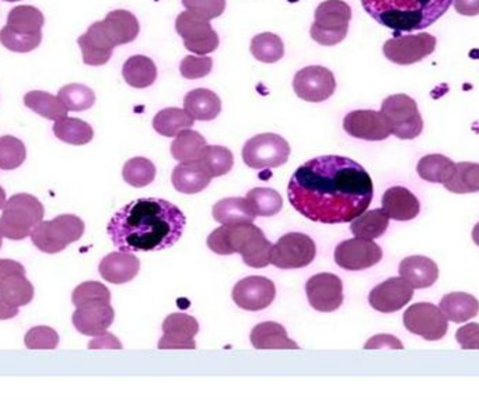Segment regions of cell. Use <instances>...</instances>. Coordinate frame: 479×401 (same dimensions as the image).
<instances>
[{
    "instance_id": "1",
    "label": "cell",
    "mask_w": 479,
    "mask_h": 401,
    "mask_svg": "<svg viewBox=\"0 0 479 401\" xmlns=\"http://www.w3.org/2000/svg\"><path fill=\"white\" fill-rule=\"evenodd\" d=\"M373 195L365 168L341 155L313 158L296 170L288 185L293 209L320 224L352 222L368 209Z\"/></svg>"
},
{
    "instance_id": "2",
    "label": "cell",
    "mask_w": 479,
    "mask_h": 401,
    "mask_svg": "<svg viewBox=\"0 0 479 401\" xmlns=\"http://www.w3.org/2000/svg\"><path fill=\"white\" fill-rule=\"evenodd\" d=\"M184 213L164 199H137L115 213L107 227L121 252H160L174 247L184 234Z\"/></svg>"
},
{
    "instance_id": "3",
    "label": "cell",
    "mask_w": 479,
    "mask_h": 401,
    "mask_svg": "<svg viewBox=\"0 0 479 401\" xmlns=\"http://www.w3.org/2000/svg\"><path fill=\"white\" fill-rule=\"evenodd\" d=\"M453 0H362L366 13L394 37L428 29L448 13Z\"/></svg>"
},
{
    "instance_id": "4",
    "label": "cell",
    "mask_w": 479,
    "mask_h": 401,
    "mask_svg": "<svg viewBox=\"0 0 479 401\" xmlns=\"http://www.w3.org/2000/svg\"><path fill=\"white\" fill-rule=\"evenodd\" d=\"M212 252L229 257L240 253L243 262L253 269H262L271 263L273 245L265 238L261 228L253 222L222 225L208 237Z\"/></svg>"
},
{
    "instance_id": "5",
    "label": "cell",
    "mask_w": 479,
    "mask_h": 401,
    "mask_svg": "<svg viewBox=\"0 0 479 401\" xmlns=\"http://www.w3.org/2000/svg\"><path fill=\"white\" fill-rule=\"evenodd\" d=\"M44 14L34 6H17L10 10L7 24L0 31V42L6 49L19 54L34 51L42 41Z\"/></svg>"
},
{
    "instance_id": "6",
    "label": "cell",
    "mask_w": 479,
    "mask_h": 401,
    "mask_svg": "<svg viewBox=\"0 0 479 401\" xmlns=\"http://www.w3.org/2000/svg\"><path fill=\"white\" fill-rule=\"evenodd\" d=\"M44 205L29 193H19L6 200L0 217V231L12 240H26L44 218Z\"/></svg>"
},
{
    "instance_id": "7",
    "label": "cell",
    "mask_w": 479,
    "mask_h": 401,
    "mask_svg": "<svg viewBox=\"0 0 479 401\" xmlns=\"http://www.w3.org/2000/svg\"><path fill=\"white\" fill-rule=\"evenodd\" d=\"M86 225L74 214H62L49 222H40L32 231L31 240L37 249L49 255L62 252L84 234Z\"/></svg>"
},
{
    "instance_id": "8",
    "label": "cell",
    "mask_w": 479,
    "mask_h": 401,
    "mask_svg": "<svg viewBox=\"0 0 479 401\" xmlns=\"http://www.w3.org/2000/svg\"><path fill=\"white\" fill-rule=\"evenodd\" d=\"M352 9L342 0H325L318 4L315 22L311 26V39L324 47L340 44L348 35Z\"/></svg>"
},
{
    "instance_id": "9",
    "label": "cell",
    "mask_w": 479,
    "mask_h": 401,
    "mask_svg": "<svg viewBox=\"0 0 479 401\" xmlns=\"http://www.w3.org/2000/svg\"><path fill=\"white\" fill-rule=\"evenodd\" d=\"M381 112L390 125L394 136L401 140H412L422 133L423 119L418 104L410 95H390L383 101Z\"/></svg>"
},
{
    "instance_id": "10",
    "label": "cell",
    "mask_w": 479,
    "mask_h": 401,
    "mask_svg": "<svg viewBox=\"0 0 479 401\" xmlns=\"http://www.w3.org/2000/svg\"><path fill=\"white\" fill-rule=\"evenodd\" d=\"M290 145L279 135L262 133L248 140L243 149V161L254 170H272L289 160Z\"/></svg>"
},
{
    "instance_id": "11",
    "label": "cell",
    "mask_w": 479,
    "mask_h": 401,
    "mask_svg": "<svg viewBox=\"0 0 479 401\" xmlns=\"http://www.w3.org/2000/svg\"><path fill=\"white\" fill-rule=\"evenodd\" d=\"M317 255L315 240L302 232H290L273 245L271 263L278 269H303L311 265Z\"/></svg>"
},
{
    "instance_id": "12",
    "label": "cell",
    "mask_w": 479,
    "mask_h": 401,
    "mask_svg": "<svg viewBox=\"0 0 479 401\" xmlns=\"http://www.w3.org/2000/svg\"><path fill=\"white\" fill-rule=\"evenodd\" d=\"M175 30L184 41V47L192 54L207 57L219 48V35L210 26L209 20L202 19L190 10L177 17Z\"/></svg>"
},
{
    "instance_id": "13",
    "label": "cell",
    "mask_w": 479,
    "mask_h": 401,
    "mask_svg": "<svg viewBox=\"0 0 479 401\" xmlns=\"http://www.w3.org/2000/svg\"><path fill=\"white\" fill-rule=\"evenodd\" d=\"M404 325L408 332L421 336L428 342H439L448 332V318L433 303H413L404 313Z\"/></svg>"
},
{
    "instance_id": "14",
    "label": "cell",
    "mask_w": 479,
    "mask_h": 401,
    "mask_svg": "<svg viewBox=\"0 0 479 401\" xmlns=\"http://www.w3.org/2000/svg\"><path fill=\"white\" fill-rule=\"evenodd\" d=\"M436 41L432 34H406L388 39L383 47L385 57L393 64L410 66L418 64L435 52Z\"/></svg>"
},
{
    "instance_id": "15",
    "label": "cell",
    "mask_w": 479,
    "mask_h": 401,
    "mask_svg": "<svg viewBox=\"0 0 479 401\" xmlns=\"http://www.w3.org/2000/svg\"><path fill=\"white\" fill-rule=\"evenodd\" d=\"M337 89L333 73L327 67L307 66L298 70L293 79V90L298 99L307 102L327 101Z\"/></svg>"
},
{
    "instance_id": "16",
    "label": "cell",
    "mask_w": 479,
    "mask_h": 401,
    "mask_svg": "<svg viewBox=\"0 0 479 401\" xmlns=\"http://www.w3.org/2000/svg\"><path fill=\"white\" fill-rule=\"evenodd\" d=\"M335 263L341 269L350 272L370 269L383 259V249L373 240L353 238L343 240L338 245L335 253Z\"/></svg>"
},
{
    "instance_id": "17",
    "label": "cell",
    "mask_w": 479,
    "mask_h": 401,
    "mask_svg": "<svg viewBox=\"0 0 479 401\" xmlns=\"http://www.w3.org/2000/svg\"><path fill=\"white\" fill-rule=\"evenodd\" d=\"M232 297L238 308L258 312L271 307L277 297V287L270 278L251 275L235 285Z\"/></svg>"
},
{
    "instance_id": "18",
    "label": "cell",
    "mask_w": 479,
    "mask_h": 401,
    "mask_svg": "<svg viewBox=\"0 0 479 401\" xmlns=\"http://www.w3.org/2000/svg\"><path fill=\"white\" fill-rule=\"evenodd\" d=\"M306 294L311 308L318 312H333L343 302L342 280L331 273L313 275L306 284Z\"/></svg>"
},
{
    "instance_id": "19",
    "label": "cell",
    "mask_w": 479,
    "mask_h": 401,
    "mask_svg": "<svg viewBox=\"0 0 479 401\" xmlns=\"http://www.w3.org/2000/svg\"><path fill=\"white\" fill-rule=\"evenodd\" d=\"M200 332L198 320L187 313H172L163 322L160 350H195V336Z\"/></svg>"
},
{
    "instance_id": "20",
    "label": "cell",
    "mask_w": 479,
    "mask_h": 401,
    "mask_svg": "<svg viewBox=\"0 0 479 401\" xmlns=\"http://www.w3.org/2000/svg\"><path fill=\"white\" fill-rule=\"evenodd\" d=\"M343 129L355 139L381 142L393 135L383 112L359 109L350 112L343 119Z\"/></svg>"
},
{
    "instance_id": "21",
    "label": "cell",
    "mask_w": 479,
    "mask_h": 401,
    "mask_svg": "<svg viewBox=\"0 0 479 401\" xmlns=\"http://www.w3.org/2000/svg\"><path fill=\"white\" fill-rule=\"evenodd\" d=\"M413 287L403 277H391L371 290L368 303L381 313H394L403 309L412 301Z\"/></svg>"
},
{
    "instance_id": "22",
    "label": "cell",
    "mask_w": 479,
    "mask_h": 401,
    "mask_svg": "<svg viewBox=\"0 0 479 401\" xmlns=\"http://www.w3.org/2000/svg\"><path fill=\"white\" fill-rule=\"evenodd\" d=\"M114 308L110 302L87 303L75 310L74 322L75 329L82 333L83 336H99L107 332L110 326L114 322Z\"/></svg>"
},
{
    "instance_id": "23",
    "label": "cell",
    "mask_w": 479,
    "mask_h": 401,
    "mask_svg": "<svg viewBox=\"0 0 479 401\" xmlns=\"http://www.w3.org/2000/svg\"><path fill=\"white\" fill-rule=\"evenodd\" d=\"M77 44L82 49L83 62L89 66H102L109 64L115 48L114 42L105 32L102 22L92 24L86 34L79 37Z\"/></svg>"
},
{
    "instance_id": "24",
    "label": "cell",
    "mask_w": 479,
    "mask_h": 401,
    "mask_svg": "<svg viewBox=\"0 0 479 401\" xmlns=\"http://www.w3.org/2000/svg\"><path fill=\"white\" fill-rule=\"evenodd\" d=\"M140 262L132 253L112 252L102 260L99 272L105 282L125 284L139 275Z\"/></svg>"
},
{
    "instance_id": "25",
    "label": "cell",
    "mask_w": 479,
    "mask_h": 401,
    "mask_svg": "<svg viewBox=\"0 0 479 401\" xmlns=\"http://www.w3.org/2000/svg\"><path fill=\"white\" fill-rule=\"evenodd\" d=\"M383 210L395 222H411L421 213V203L411 190L403 187H393L383 195Z\"/></svg>"
},
{
    "instance_id": "26",
    "label": "cell",
    "mask_w": 479,
    "mask_h": 401,
    "mask_svg": "<svg viewBox=\"0 0 479 401\" xmlns=\"http://www.w3.org/2000/svg\"><path fill=\"white\" fill-rule=\"evenodd\" d=\"M210 180H212V175L208 172L207 168L203 167L200 160L180 162L172 174L173 187L185 195L202 192L209 187Z\"/></svg>"
},
{
    "instance_id": "27",
    "label": "cell",
    "mask_w": 479,
    "mask_h": 401,
    "mask_svg": "<svg viewBox=\"0 0 479 401\" xmlns=\"http://www.w3.org/2000/svg\"><path fill=\"white\" fill-rule=\"evenodd\" d=\"M102 24L115 47L135 41L140 31L139 22L128 10L110 12Z\"/></svg>"
},
{
    "instance_id": "28",
    "label": "cell",
    "mask_w": 479,
    "mask_h": 401,
    "mask_svg": "<svg viewBox=\"0 0 479 401\" xmlns=\"http://www.w3.org/2000/svg\"><path fill=\"white\" fill-rule=\"evenodd\" d=\"M400 275L413 288H429L438 282L439 267L426 257H405L400 265Z\"/></svg>"
},
{
    "instance_id": "29",
    "label": "cell",
    "mask_w": 479,
    "mask_h": 401,
    "mask_svg": "<svg viewBox=\"0 0 479 401\" xmlns=\"http://www.w3.org/2000/svg\"><path fill=\"white\" fill-rule=\"evenodd\" d=\"M251 344L257 350H297V344L288 337L285 327L277 322L255 326L250 336Z\"/></svg>"
},
{
    "instance_id": "30",
    "label": "cell",
    "mask_w": 479,
    "mask_h": 401,
    "mask_svg": "<svg viewBox=\"0 0 479 401\" xmlns=\"http://www.w3.org/2000/svg\"><path fill=\"white\" fill-rule=\"evenodd\" d=\"M184 108L195 120L208 122L219 117L222 101L217 92L207 89H197L185 95Z\"/></svg>"
},
{
    "instance_id": "31",
    "label": "cell",
    "mask_w": 479,
    "mask_h": 401,
    "mask_svg": "<svg viewBox=\"0 0 479 401\" xmlns=\"http://www.w3.org/2000/svg\"><path fill=\"white\" fill-rule=\"evenodd\" d=\"M213 218L222 225L254 222L255 214L253 205L245 197H227L213 205Z\"/></svg>"
},
{
    "instance_id": "32",
    "label": "cell",
    "mask_w": 479,
    "mask_h": 401,
    "mask_svg": "<svg viewBox=\"0 0 479 401\" xmlns=\"http://www.w3.org/2000/svg\"><path fill=\"white\" fill-rule=\"evenodd\" d=\"M441 312L448 320L454 323H466L476 318L479 313V301L466 292H451L440 301Z\"/></svg>"
},
{
    "instance_id": "33",
    "label": "cell",
    "mask_w": 479,
    "mask_h": 401,
    "mask_svg": "<svg viewBox=\"0 0 479 401\" xmlns=\"http://www.w3.org/2000/svg\"><path fill=\"white\" fill-rule=\"evenodd\" d=\"M122 76L130 87L147 89L157 79V67L150 57L135 55L125 62Z\"/></svg>"
},
{
    "instance_id": "34",
    "label": "cell",
    "mask_w": 479,
    "mask_h": 401,
    "mask_svg": "<svg viewBox=\"0 0 479 401\" xmlns=\"http://www.w3.org/2000/svg\"><path fill=\"white\" fill-rule=\"evenodd\" d=\"M457 164L443 154H429L421 158L416 167L419 177L432 184H448L453 178Z\"/></svg>"
},
{
    "instance_id": "35",
    "label": "cell",
    "mask_w": 479,
    "mask_h": 401,
    "mask_svg": "<svg viewBox=\"0 0 479 401\" xmlns=\"http://www.w3.org/2000/svg\"><path fill=\"white\" fill-rule=\"evenodd\" d=\"M195 119L185 109L165 108L153 118L155 132L165 137H177L182 130L194 126Z\"/></svg>"
},
{
    "instance_id": "36",
    "label": "cell",
    "mask_w": 479,
    "mask_h": 401,
    "mask_svg": "<svg viewBox=\"0 0 479 401\" xmlns=\"http://www.w3.org/2000/svg\"><path fill=\"white\" fill-rule=\"evenodd\" d=\"M24 105L35 114H39L40 117L55 120V122L67 118V111H69L59 97H55V95L45 92H27L24 95Z\"/></svg>"
},
{
    "instance_id": "37",
    "label": "cell",
    "mask_w": 479,
    "mask_h": 401,
    "mask_svg": "<svg viewBox=\"0 0 479 401\" xmlns=\"http://www.w3.org/2000/svg\"><path fill=\"white\" fill-rule=\"evenodd\" d=\"M207 140L195 130H182L172 143L173 158L180 162L198 161L203 150L207 149Z\"/></svg>"
},
{
    "instance_id": "38",
    "label": "cell",
    "mask_w": 479,
    "mask_h": 401,
    "mask_svg": "<svg viewBox=\"0 0 479 401\" xmlns=\"http://www.w3.org/2000/svg\"><path fill=\"white\" fill-rule=\"evenodd\" d=\"M388 217L385 210L376 209L370 212L362 213V214L352 220L350 231L358 238L365 240H377L381 235H385L388 228Z\"/></svg>"
},
{
    "instance_id": "39",
    "label": "cell",
    "mask_w": 479,
    "mask_h": 401,
    "mask_svg": "<svg viewBox=\"0 0 479 401\" xmlns=\"http://www.w3.org/2000/svg\"><path fill=\"white\" fill-rule=\"evenodd\" d=\"M55 136L72 145H84L92 142L94 130L84 120L77 118H64L52 127Z\"/></svg>"
},
{
    "instance_id": "40",
    "label": "cell",
    "mask_w": 479,
    "mask_h": 401,
    "mask_svg": "<svg viewBox=\"0 0 479 401\" xmlns=\"http://www.w3.org/2000/svg\"><path fill=\"white\" fill-rule=\"evenodd\" d=\"M251 54L262 64H277L285 55L282 39L272 32H262L251 39Z\"/></svg>"
},
{
    "instance_id": "41",
    "label": "cell",
    "mask_w": 479,
    "mask_h": 401,
    "mask_svg": "<svg viewBox=\"0 0 479 401\" xmlns=\"http://www.w3.org/2000/svg\"><path fill=\"white\" fill-rule=\"evenodd\" d=\"M0 295L13 307H26L34 298V287L26 275H13L0 285Z\"/></svg>"
},
{
    "instance_id": "42",
    "label": "cell",
    "mask_w": 479,
    "mask_h": 401,
    "mask_svg": "<svg viewBox=\"0 0 479 401\" xmlns=\"http://www.w3.org/2000/svg\"><path fill=\"white\" fill-rule=\"evenodd\" d=\"M446 189L457 195L479 192V164L460 162L456 167L453 178L445 184Z\"/></svg>"
},
{
    "instance_id": "43",
    "label": "cell",
    "mask_w": 479,
    "mask_h": 401,
    "mask_svg": "<svg viewBox=\"0 0 479 401\" xmlns=\"http://www.w3.org/2000/svg\"><path fill=\"white\" fill-rule=\"evenodd\" d=\"M200 161L202 162L203 167L207 168L212 178H217L232 171L235 157H233V153L223 145H207V149L203 150L200 155Z\"/></svg>"
},
{
    "instance_id": "44",
    "label": "cell",
    "mask_w": 479,
    "mask_h": 401,
    "mask_svg": "<svg viewBox=\"0 0 479 401\" xmlns=\"http://www.w3.org/2000/svg\"><path fill=\"white\" fill-rule=\"evenodd\" d=\"M245 199L253 205L255 214L260 217H272L282 210L283 200L277 190L270 187H255L247 193Z\"/></svg>"
},
{
    "instance_id": "45",
    "label": "cell",
    "mask_w": 479,
    "mask_h": 401,
    "mask_svg": "<svg viewBox=\"0 0 479 401\" xmlns=\"http://www.w3.org/2000/svg\"><path fill=\"white\" fill-rule=\"evenodd\" d=\"M122 177L130 187H145L152 184L155 178V167L145 157L130 158L124 165Z\"/></svg>"
},
{
    "instance_id": "46",
    "label": "cell",
    "mask_w": 479,
    "mask_h": 401,
    "mask_svg": "<svg viewBox=\"0 0 479 401\" xmlns=\"http://www.w3.org/2000/svg\"><path fill=\"white\" fill-rule=\"evenodd\" d=\"M58 97L67 105L69 111H87L94 105L95 94L92 89L83 84H67L58 92Z\"/></svg>"
},
{
    "instance_id": "47",
    "label": "cell",
    "mask_w": 479,
    "mask_h": 401,
    "mask_svg": "<svg viewBox=\"0 0 479 401\" xmlns=\"http://www.w3.org/2000/svg\"><path fill=\"white\" fill-rule=\"evenodd\" d=\"M26 145L22 140L9 135L0 137V170L4 171L16 170L26 161Z\"/></svg>"
},
{
    "instance_id": "48",
    "label": "cell",
    "mask_w": 479,
    "mask_h": 401,
    "mask_svg": "<svg viewBox=\"0 0 479 401\" xmlns=\"http://www.w3.org/2000/svg\"><path fill=\"white\" fill-rule=\"evenodd\" d=\"M111 302V292L109 288L99 282H86L77 285L72 294V303L79 308L87 303Z\"/></svg>"
},
{
    "instance_id": "49",
    "label": "cell",
    "mask_w": 479,
    "mask_h": 401,
    "mask_svg": "<svg viewBox=\"0 0 479 401\" xmlns=\"http://www.w3.org/2000/svg\"><path fill=\"white\" fill-rule=\"evenodd\" d=\"M24 344L29 350H55L59 344V335L48 326H37L27 332Z\"/></svg>"
},
{
    "instance_id": "50",
    "label": "cell",
    "mask_w": 479,
    "mask_h": 401,
    "mask_svg": "<svg viewBox=\"0 0 479 401\" xmlns=\"http://www.w3.org/2000/svg\"><path fill=\"white\" fill-rule=\"evenodd\" d=\"M213 60L209 57H185L180 64L182 76L188 80L202 79L212 72Z\"/></svg>"
},
{
    "instance_id": "51",
    "label": "cell",
    "mask_w": 479,
    "mask_h": 401,
    "mask_svg": "<svg viewBox=\"0 0 479 401\" xmlns=\"http://www.w3.org/2000/svg\"><path fill=\"white\" fill-rule=\"evenodd\" d=\"M185 9L205 20L222 16L226 10V0H182Z\"/></svg>"
},
{
    "instance_id": "52",
    "label": "cell",
    "mask_w": 479,
    "mask_h": 401,
    "mask_svg": "<svg viewBox=\"0 0 479 401\" xmlns=\"http://www.w3.org/2000/svg\"><path fill=\"white\" fill-rule=\"evenodd\" d=\"M456 340L463 350H479V323L460 327L456 333Z\"/></svg>"
},
{
    "instance_id": "53",
    "label": "cell",
    "mask_w": 479,
    "mask_h": 401,
    "mask_svg": "<svg viewBox=\"0 0 479 401\" xmlns=\"http://www.w3.org/2000/svg\"><path fill=\"white\" fill-rule=\"evenodd\" d=\"M366 350H375V348H395V350H403V343L398 338L390 335H378L370 338L365 344Z\"/></svg>"
},
{
    "instance_id": "54",
    "label": "cell",
    "mask_w": 479,
    "mask_h": 401,
    "mask_svg": "<svg viewBox=\"0 0 479 401\" xmlns=\"http://www.w3.org/2000/svg\"><path fill=\"white\" fill-rule=\"evenodd\" d=\"M13 275H26L24 266L16 260L0 259V285Z\"/></svg>"
},
{
    "instance_id": "55",
    "label": "cell",
    "mask_w": 479,
    "mask_h": 401,
    "mask_svg": "<svg viewBox=\"0 0 479 401\" xmlns=\"http://www.w3.org/2000/svg\"><path fill=\"white\" fill-rule=\"evenodd\" d=\"M90 350H95V348H117L121 350L122 344L117 337L111 333H102V335L95 336L94 340L89 343Z\"/></svg>"
},
{
    "instance_id": "56",
    "label": "cell",
    "mask_w": 479,
    "mask_h": 401,
    "mask_svg": "<svg viewBox=\"0 0 479 401\" xmlns=\"http://www.w3.org/2000/svg\"><path fill=\"white\" fill-rule=\"evenodd\" d=\"M454 9L461 16H478L479 0H453Z\"/></svg>"
},
{
    "instance_id": "57",
    "label": "cell",
    "mask_w": 479,
    "mask_h": 401,
    "mask_svg": "<svg viewBox=\"0 0 479 401\" xmlns=\"http://www.w3.org/2000/svg\"><path fill=\"white\" fill-rule=\"evenodd\" d=\"M17 315H19V308L10 305V303H7L6 301L4 300V297L0 295V320L13 319Z\"/></svg>"
},
{
    "instance_id": "58",
    "label": "cell",
    "mask_w": 479,
    "mask_h": 401,
    "mask_svg": "<svg viewBox=\"0 0 479 401\" xmlns=\"http://www.w3.org/2000/svg\"><path fill=\"white\" fill-rule=\"evenodd\" d=\"M4 205H6V192L0 187V209H4Z\"/></svg>"
},
{
    "instance_id": "59",
    "label": "cell",
    "mask_w": 479,
    "mask_h": 401,
    "mask_svg": "<svg viewBox=\"0 0 479 401\" xmlns=\"http://www.w3.org/2000/svg\"><path fill=\"white\" fill-rule=\"evenodd\" d=\"M473 240L475 242V245L479 247V222L474 227L473 230Z\"/></svg>"
},
{
    "instance_id": "60",
    "label": "cell",
    "mask_w": 479,
    "mask_h": 401,
    "mask_svg": "<svg viewBox=\"0 0 479 401\" xmlns=\"http://www.w3.org/2000/svg\"><path fill=\"white\" fill-rule=\"evenodd\" d=\"M2 244H4V234H2V231H0V248H2Z\"/></svg>"
},
{
    "instance_id": "61",
    "label": "cell",
    "mask_w": 479,
    "mask_h": 401,
    "mask_svg": "<svg viewBox=\"0 0 479 401\" xmlns=\"http://www.w3.org/2000/svg\"><path fill=\"white\" fill-rule=\"evenodd\" d=\"M4 2H19V0H4Z\"/></svg>"
}]
</instances>
